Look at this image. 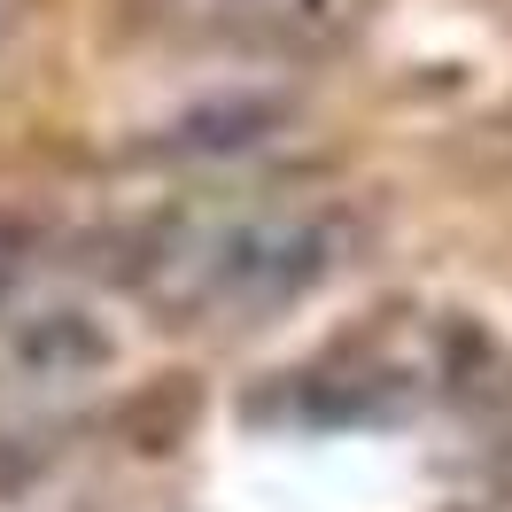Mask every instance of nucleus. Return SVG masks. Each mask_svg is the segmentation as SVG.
Segmentation results:
<instances>
[{
  "mask_svg": "<svg viewBox=\"0 0 512 512\" xmlns=\"http://www.w3.org/2000/svg\"><path fill=\"white\" fill-rule=\"evenodd\" d=\"M225 16H272V24H342L350 0H225Z\"/></svg>",
  "mask_w": 512,
  "mask_h": 512,
  "instance_id": "nucleus-1",
  "label": "nucleus"
}]
</instances>
